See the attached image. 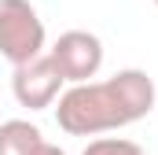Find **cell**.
<instances>
[{"label":"cell","mask_w":158,"mask_h":155,"mask_svg":"<svg viewBox=\"0 0 158 155\" xmlns=\"http://www.w3.org/2000/svg\"><path fill=\"white\" fill-rule=\"evenodd\" d=\"M155 111V81L147 70H118L107 81L70 85L59 96L55 122L70 137H99L121 126H132Z\"/></svg>","instance_id":"cell-1"},{"label":"cell","mask_w":158,"mask_h":155,"mask_svg":"<svg viewBox=\"0 0 158 155\" xmlns=\"http://www.w3.org/2000/svg\"><path fill=\"white\" fill-rule=\"evenodd\" d=\"M0 55L11 67L44 55V22L30 0H0Z\"/></svg>","instance_id":"cell-2"},{"label":"cell","mask_w":158,"mask_h":155,"mask_svg":"<svg viewBox=\"0 0 158 155\" xmlns=\"http://www.w3.org/2000/svg\"><path fill=\"white\" fill-rule=\"evenodd\" d=\"M52 63L59 67L63 81L70 85H88L103 67V41L88 30H66L52 44Z\"/></svg>","instance_id":"cell-3"},{"label":"cell","mask_w":158,"mask_h":155,"mask_svg":"<svg viewBox=\"0 0 158 155\" xmlns=\"http://www.w3.org/2000/svg\"><path fill=\"white\" fill-rule=\"evenodd\" d=\"M63 85L66 81L59 74V67L52 63V55H37V59L15 67V74H11V92H15L19 107H26V111L52 107L63 96Z\"/></svg>","instance_id":"cell-4"},{"label":"cell","mask_w":158,"mask_h":155,"mask_svg":"<svg viewBox=\"0 0 158 155\" xmlns=\"http://www.w3.org/2000/svg\"><path fill=\"white\" fill-rule=\"evenodd\" d=\"M37 144H44V133L30 118H7V122H0V155H30Z\"/></svg>","instance_id":"cell-5"},{"label":"cell","mask_w":158,"mask_h":155,"mask_svg":"<svg viewBox=\"0 0 158 155\" xmlns=\"http://www.w3.org/2000/svg\"><path fill=\"white\" fill-rule=\"evenodd\" d=\"M81 155H147V152L129 137H96V140H88V148Z\"/></svg>","instance_id":"cell-6"},{"label":"cell","mask_w":158,"mask_h":155,"mask_svg":"<svg viewBox=\"0 0 158 155\" xmlns=\"http://www.w3.org/2000/svg\"><path fill=\"white\" fill-rule=\"evenodd\" d=\"M30 155H66V152H63L59 144H48V140H44V144H37V148H33Z\"/></svg>","instance_id":"cell-7"},{"label":"cell","mask_w":158,"mask_h":155,"mask_svg":"<svg viewBox=\"0 0 158 155\" xmlns=\"http://www.w3.org/2000/svg\"><path fill=\"white\" fill-rule=\"evenodd\" d=\"M155 7H158V0H155Z\"/></svg>","instance_id":"cell-8"}]
</instances>
